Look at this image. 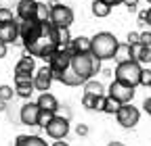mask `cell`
Instances as JSON below:
<instances>
[{
    "label": "cell",
    "mask_w": 151,
    "mask_h": 146,
    "mask_svg": "<svg viewBox=\"0 0 151 146\" xmlns=\"http://www.w3.org/2000/svg\"><path fill=\"white\" fill-rule=\"evenodd\" d=\"M19 40H21V44L29 57L44 59L46 63L57 50L63 48L61 29L52 21H38V19L19 21Z\"/></svg>",
    "instance_id": "cell-1"
},
{
    "label": "cell",
    "mask_w": 151,
    "mask_h": 146,
    "mask_svg": "<svg viewBox=\"0 0 151 146\" xmlns=\"http://www.w3.org/2000/svg\"><path fill=\"white\" fill-rule=\"evenodd\" d=\"M6 52H9V46L0 42V59H4V57H6Z\"/></svg>",
    "instance_id": "cell-35"
},
{
    "label": "cell",
    "mask_w": 151,
    "mask_h": 146,
    "mask_svg": "<svg viewBox=\"0 0 151 146\" xmlns=\"http://www.w3.org/2000/svg\"><path fill=\"white\" fill-rule=\"evenodd\" d=\"M116 119H118V123H120L122 127H126V130H132V127L139 123L141 113H139V108L132 106V104H122V108L118 111Z\"/></svg>",
    "instance_id": "cell-10"
},
{
    "label": "cell",
    "mask_w": 151,
    "mask_h": 146,
    "mask_svg": "<svg viewBox=\"0 0 151 146\" xmlns=\"http://www.w3.org/2000/svg\"><path fill=\"white\" fill-rule=\"evenodd\" d=\"M128 44H130V46L141 44V33H139V31H128Z\"/></svg>",
    "instance_id": "cell-28"
},
{
    "label": "cell",
    "mask_w": 151,
    "mask_h": 146,
    "mask_svg": "<svg viewBox=\"0 0 151 146\" xmlns=\"http://www.w3.org/2000/svg\"><path fill=\"white\" fill-rule=\"evenodd\" d=\"M15 96V90L11 88V86H0V100H2V102H6V100H11Z\"/></svg>",
    "instance_id": "cell-26"
},
{
    "label": "cell",
    "mask_w": 151,
    "mask_h": 146,
    "mask_svg": "<svg viewBox=\"0 0 151 146\" xmlns=\"http://www.w3.org/2000/svg\"><path fill=\"white\" fill-rule=\"evenodd\" d=\"M109 13H111V6L109 4L101 2V0H94V2H92V15L94 17L103 19V17H109Z\"/></svg>",
    "instance_id": "cell-22"
},
{
    "label": "cell",
    "mask_w": 151,
    "mask_h": 146,
    "mask_svg": "<svg viewBox=\"0 0 151 146\" xmlns=\"http://www.w3.org/2000/svg\"><path fill=\"white\" fill-rule=\"evenodd\" d=\"M76 134H78V136H86V134H88V125L78 123V125H76Z\"/></svg>",
    "instance_id": "cell-32"
},
{
    "label": "cell",
    "mask_w": 151,
    "mask_h": 146,
    "mask_svg": "<svg viewBox=\"0 0 151 146\" xmlns=\"http://www.w3.org/2000/svg\"><path fill=\"white\" fill-rule=\"evenodd\" d=\"M36 102H38V106H40L42 111H50V113H57V111H59V100H57L50 92L40 94Z\"/></svg>",
    "instance_id": "cell-15"
},
{
    "label": "cell",
    "mask_w": 151,
    "mask_h": 146,
    "mask_svg": "<svg viewBox=\"0 0 151 146\" xmlns=\"http://www.w3.org/2000/svg\"><path fill=\"white\" fill-rule=\"evenodd\" d=\"M141 86H151V69H143V75H141Z\"/></svg>",
    "instance_id": "cell-30"
},
{
    "label": "cell",
    "mask_w": 151,
    "mask_h": 146,
    "mask_svg": "<svg viewBox=\"0 0 151 146\" xmlns=\"http://www.w3.org/2000/svg\"><path fill=\"white\" fill-rule=\"evenodd\" d=\"M19 40V21H11V23H0V42L2 44H11Z\"/></svg>",
    "instance_id": "cell-14"
},
{
    "label": "cell",
    "mask_w": 151,
    "mask_h": 146,
    "mask_svg": "<svg viewBox=\"0 0 151 146\" xmlns=\"http://www.w3.org/2000/svg\"><path fill=\"white\" fill-rule=\"evenodd\" d=\"M38 13V0H19L17 4V19L19 21H32Z\"/></svg>",
    "instance_id": "cell-13"
},
{
    "label": "cell",
    "mask_w": 151,
    "mask_h": 146,
    "mask_svg": "<svg viewBox=\"0 0 151 146\" xmlns=\"http://www.w3.org/2000/svg\"><path fill=\"white\" fill-rule=\"evenodd\" d=\"M113 75H116V82H122V84H126V86L137 88V86H141L143 67H141V63H137V61H128V63L118 65L116 71H113Z\"/></svg>",
    "instance_id": "cell-4"
},
{
    "label": "cell",
    "mask_w": 151,
    "mask_h": 146,
    "mask_svg": "<svg viewBox=\"0 0 151 146\" xmlns=\"http://www.w3.org/2000/svg\"><path fill=\"white\" fill-rule=\"evenodd\" d=\"M124 6H126L130 13H134L137 6H139V0H124Z\"/></svg>",
    "instance_id": "cell-31"
},
{
    "label": "cell",
    "mask_w": 151,
    "mask_h": 146,
    "mask_svg": "<svg viewBox=\"0 0 151 146\" xmlns=\"http://www.w3.org/2000/svg\"><path fill=\"white\" fill-rule=\"evenodd\" d=\"M132 59H134L137 63H141V65H149L151 63V48L134 44L132 46Z\"/></svg>",
    "instance_id": "cell-17"
},
{
    "label": "cell",
    "mask_w": 151,
    "mask_h": 146,
    "mask_svg": "<svg viewBox=\"0 0 151 146\" xmlns=\"http://www.w3.org/2000/svg\"><path fill=\"white\" fill-rule=\"evenodd\" d=\"M11 21H15L13 11L6 6H0V23H11Z\"/></svg>",
    "instance_id": "cell-27"
},
{
    "label": "cell",
    "mask_w": 151,
    "mask_h": 146,
    "mask_svg": "<svg viewBox=\"0 0 151 146\" xmlns=\"http://www.w3.org/2000/svg\"><path fill=\"white\" fill-rule=\"evenodd\" d=\"M15 146H48V144L40 136H25V134H21V136H17Z\"/></svg>",
    "instance_id": "cell-19"
},
{
    "label": "cell",
    "mask_w": 151,
    "mask_h": 146,
    "mask_svg": "<svg viewBox=\"0 0 151 146\" xmlns=\"http://www.w3.org/2000/svg\"><path fill=\"white\" fill-rule=\"evenodd\" d=\"M141 46L151 48V31H141Z\"/></svg>",
    "instance_id": "cell-29"
},
{
    "label": "cell",
    "mask_w": 151,
    "mask_h": 146,
    "mask_svg": "<svg viewBox=\"0 0 151 146\" xmlns=\"http://www.w3.org/2000/svg\"><path fill=\"white\" fill-rule=\"evenodd\" d=\"M52 82H55V75H52V71H50L48 65H44V67H40V69L36 71V75H34V88L40 94L48 92L50 86H52Z\"/></svg>",
    "instance_id": "cell-11"
},
{
    "label": "cell",
    "mask_w": 151,
    "mask_h": 146,
    "mask_svg": "<svg viewBox=\"0 0 151 146\" xmlns=\"http://www.w3.org/2000/svg\"><path fill=\"white\" fill-rule=\"evenodd\" d=\"M52 146H69V144H67V142H65V140H57V142H55V144H52Z\"/></svg>",
    "instance_id": "cell-38"
},
{
    "label": "cell",
    "mask_w": 151,
    "mask_h": 146,
    "mask_svg": "<svg viewBox=\"0 0 151 146\" xmlns=\"http://www.w3.org/2000/svg\"><path fill=\"white\" fill-rule=\"evenodd\" d=\"M46 4H48L50 9H55V6H59L61 2H59V0H48V2H46Z\"/></svg>",
    "instance_id": "cell-37"
},
{
    "label": "cell",
    "mask_w": 151,
    "mask_h": 146,
    "mask_svg": "<svg viewBox=\"0 0 151 146\" xmlns=\"http://www.w3.org/2000/svg\"><path fill=\"white\" fill-rule=\"evenodd\" d=\"M145 21H147V11H141V13H139V23L145 25Z\"/></svg>",
    "instance_id": "cell-36"
},
{
    "label": "cell",
    "mask_w": 151,
    "mask_h": 146,
    "mask_svg": "<svg viewBox=\"0 0 151 146\" xmlns=\"http://www.w3.org/2000/svg\"><path fill=\"white\" fill-rule=\"evenodd\" d=\"M99 71H101V61L94 59L92 52H80V54H73V57H71V65L63 73V77L59 82L63 86L88 84Z\"/></svg>",
    "instance_id": "cell-2"
},
{
    "label": "cell",
    "mask_w": 151,
    "mask_h": 146,
    "mask_svg": "<svg viewBox=\"0 0 151 146\" xmlns=\"http://www.w3.org/2000/svg\"><path fill=\"white\" fill-rule=\"evenodd\" d=\"M55 117H57V113H50V111H40V119H38V125L46 130V127H48V123H50Z\"/></svg>",
    "instance_id": "cell-25"
},
{
    "label": "cell",
    "mask_w": 151,
    "mask_h": 146,
    "mask_svg": "<svg viewBox=\"0 0 151 146\" xmlns=\"http://www.w3.org/2000/svg\"><path fill=\"white\" fill-rule=\"evenodd\" d=\"M4 108H6V104H4L2 100H0V111H4Z\"/></svg>",
    "instance_id": "cell-41"
},
{
    "label": "cell",
    "mask_w": 151,
    "mask_h": 146,
    "mask_svg": "<svg viewBox=\"0 0 151 146\" xmlns=\"http://www.w3.org/2000/svg\"><path fill=\"white\" fill-rule=\"evenodd\" d=\"M38 21H50V6L46 2H38V13H36Z\"/></svg>",
    "instance_id": "cell-24"
},
{
    "label": "cell",
    "mask_w": 151,
    "mask_h": 146,
    "mask_svg": "<svg viewBox=\"0 0 151 146\" xmlns=\"http://www.w3.org/2000/svg\"><path fill=\"white\" fill-rule=\"evenodd\" d=\"M143 111H145L147 115H151V96H147V98L143 100Z\"/></svg>",
    "instance_id": "cell-33"
},
{
    "label": "cell",
    "mask_w": 151,
    "mask_h": 146,
    "mask_svg": "<svg viewBox=\"0 0 151 146\" xmlns=\"http://www.w3.org/2000/svg\"><path fill=\"white\" fill-rule=\"evenodd\" d=\"M34 75H36V63H34V57L25 54L17 61L15 65V84L19 82H34Z\"/></svg>",
    "instance_id": "cell-6"
},
{
    "label": "cell",
    "mask_w": 151,
    "mask_h": 146,
    "mask_svg": "<svg viewBox=\"0 0 151 146\" xmlns=\"http://www.w3.org/2000/svg\"><path fill=\"white\" fill-rule=\"evenodd\" d=\"M84 94H92V96H105V86L97 79H90L88 84H84Z\"/></svg>",
    "instance_id": "cell-21"
},
{
    "label": "cell",
    "mask_w": 151,
    "mask_h": 146,
    "mask_svg": "<svg viewBox=\"0 0 151 146\" xmlns=\"http://www.w3.org/2000/svg\"><path fill=\"white\" fill-rule=\"evenodd\" d=\"M40 111L42 108L38 106V102H25L19 111V119H21L23 125H38V119H40Z\"/></svg>",
    "instance_id": "cell-12"
},
{
    "label": "cell",
    "mask_w": 151,
    "mask_h": 146,
    "mask_svg": "<svg viewBox=\"0 0 151 146\" xmlns=\"http://www.w3.org/2000/svg\"><path fill=\"white\" fill-rule=\"evenodd\" d=\"M107 146H124V144H122V142H109Z\"/></svg>",
    "instance_id": "cell-40"
},
{
    "label": "cell",
    "mask_w": 151,
    "mask_h": 146,
    "mask_svg": "<svg viewBox=\"0 0 151 146\" xmlns=\"http://www.w3.org/2000/svg\"><path fill=\"white\" fill-rule=\"evenodd\" d=\"M147 25L151 27V9H147Z\"/></svg>",
    "instance_id": "cell-39"
},
{
    "label": "cell",
    "mask_w": 151,
    "mask_h": 146,
    "mask_svg": "<svg viewBox=\"0 0 151 146\" xmlns=\"http://www.w3.org/2000/svg\"><path fill=\"white\" fill-rule=\"evenodd\" d=\"M147 2H149V4H151V0H147Z\"/></svg>",
    "instance_id": "cell-42"
},
{
    "label": "cell",
    "mask_w": 151,
    "mask_h": 146,
    "mask_svg": "<svg viewBox=\"0 0 151 146\" xmlns=\"http://www.w3.org/2000/svg\"><path fill=\"white\" fill-rule=\"evenodd\" d=\"M118 46H120V42L111 31H99L90 38V52H92V57L99 59V61L113 59Z\"/></svg>",
    "instance_id": "cell-3"
},
{
    "label": "cell",
    "mask_w": 151,
    "mask_h": 146,
    "mask_svg": "<svg viewBox=\"0 0 151 146\" xmlns=\"http://www.w3.org/2000/svg\"><path fill=\"white\" fill-rule=\"evenodd\" d=\"M67 134H69V119L63 117V115H57V117L48 123V127H46V136L52 138L55 142H57V140H65Z\"/></svg>",
    "instance_id": "cell-9"
},
{
    "label": "cell",
    "mask_w": 151,
    "mask_h": 146,
    "mask_svg": "<svg viewBox=\"0 0 151 146\" xmlns=\"http://www.w3.org/2000/svg\"><path fill=\"white\" fill-rule=\"evenodd\" d=\"M149 88H151V86H149Z\"/></svg>",
    "instance_id": "cell-43"
},
{
    "label": "cell",
    "mask_w": 151,
    "mask_h": 146,
    "mask_svg": "<svg viewBox=\"0 0 151 146\" xmlns=\"http://www.w3.org/2000/svg\"><path fill=\"white\" fill-rule=\"evenodd\" d=\"M113 61H116L118 65L128 63V61H134V59H132V46H130L128 42L120 44V46H118V50H116V57H113Z\"/></svg>",
    "instance_id": "cell-18"
},
{
    "label": "cell",
    "mask_w": 151,
    "mask_h": 146,
    "mask_svg": "<svg viewBox=\"0 0 151 146\" xmlns=\"http://www.w3.org/2000/svg\"><path fill=\"white\" fill-rule=\"evenodd\" d=\"M134 92H137V90L132 88V86H126V84L116 82V79H113V82L109 84V88H107V96L116 98V100H118V102H122V104H132Z\"/></svg>",
    "instance_id": "cell-7"
},
{
    "label": "cell",
    "mask_w": 151,
    "mask_h": 146,
    "mask_svg": "<svg viewBox=\"0 0 151 146\" xmlns=\"http://www.w3.org/2000/svg\"><path fill=\"white\" fill-rule=\"evenodd\" d=\"M48 67H50V71H52V75H55V79L59 82L61 77H63V73L69 69V65H71V54L65 50V48H59L52 57L48 59V63H46Z\"/></svg>",
    "instance_id": "cell-5"
},
{
    "label": "cell",
    "mask_w": 151,
    "mask_h": 146,
    "mask_svg": "<svg viewBox=\"0 0 151 146\" xmlns=\"http://www.w3.org/2000/svg\"><path fill=\"white\" fill-rule=\"evenodd\" d=\"M105 100H107V96L84 94L82 96V106H86L88 111H103V108H105Z\"/></svg>",
    "instance_id": "cell-16"
},
{
    "label": "cell",
    "mask_w": 151,
    "mask_h": 146,
    "mask_svg": "<svg viewBox=\"0 0 151 146\" xmlns=\"http://www.w3.org/2000/svg\"><path fill=\"white\" fill-rule=\"evenodd\" d=\"M34 92H36L34 82H19V84H15V94H17L19 98H25V100H27Z\"/></svg>",
    "instance_id": "cell-20"
},
{
    "label": "cell",
    "mask_w": 151,
    "mask_h": 146,
    "mask_svg": "<svg viewBox=\"0 0 151 146\" xmlns=\"http://www.w3.org/2000/svg\"><path fill=\"white\" fill-rule=\"evenodd\" d=\"M101 2H105L109 6H118V4H124V0H101Z\"/></svg>",
    "instance_id": "cell-34"
},
{
    "label": "cell",
    "mask_w": 151,
    "mask_h": 146,
    "mask_svg": "<svg viewBox=\"0 0 151 146\" xmlns=\"http://www.w3.org/2000/svg\"><path fill=\"white\" fill-rule=\"evenodd\" d=\"M122 108V102H118L116 98H111V96H107V100H105V108H103V113H109V115H118V111Z\"/></svg>",
    "instance_id": "cell-23"
},
{
    "label": "cell",
    "mask_w": 151,
    "mask_h": 146,
    "mask_svg": "<svg viewBox=\"0 0 151 146\" xmlns=\"http://www.w3.org/2000/svg\"><path fill=\"white\" fill-rule=\"evenodd\" d=\"M50 21L59 29H69V25L73 23V11L67 4H59L50 9Z\"/></svg>",
    "instance_id": "cell-8"
}]
</instances>
